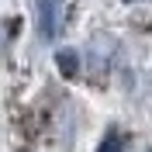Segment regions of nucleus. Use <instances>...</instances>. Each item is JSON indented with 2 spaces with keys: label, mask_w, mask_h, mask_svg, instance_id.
<instances>
[{
  "label": "nucleus",
  "mask_w": 152,
  "mask_h": 152,
  "mask_svg": "<svg viewBox=\"0 0 152 152\" xmlns=\"http://www.w3.org/2000/svg\"><path fill=\"white\" fill-rule=\"evenodd\" d=\"M62 4L66 0H38V35L45 38V42H52V38L59 35V28H62Z\"/></svg>",
  "instance_id": "1"
},
{
  "label": "nucleus",
  "mask_w": 152,
  "mask_h": 152,
  "mask_svg": "<svg viewBox=\"0 0 152 152\" xmlns=\"http://www.w3.org/2000/svg\"><path fill=\"white\" fill-rule=\"evenodd\" d=\"M56 66H59V73L66 76V80H73L76 69H80V56H76L73 48H59L56 52Z\"/></svg>",
  "instance_id": "2"
},
{
  "label": "nucleus",
  "mask_w": 152,
  "mask_h": 152,
  "mask_svg": "<svg viewBox=\"0 0 152 152\" xmlns=\"http://www.w3.org/2000/svg\"><path fill=\"white\" fill-rule=\"evenodd\" d=\"M97 152H124V142H121V135H118V132H107Z\"/></svg>",
  "instance_id": "3"
},
{
  "label": "nucleus",
  "mask_w": 152,
  "mask_h": 152,
  "mask_svg": "<svg viewBox=\"0 0 152 152\" xmlns=\"http://www.w3.org/2000/svg\"><path fill=\"white\" fill-rule=\"evenodd\" d=\"M128 4H135V0H128Z\"/></svg>",
  "instance_id": "4"
}]
</instances>
